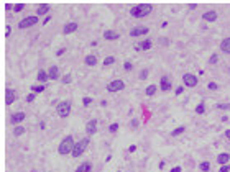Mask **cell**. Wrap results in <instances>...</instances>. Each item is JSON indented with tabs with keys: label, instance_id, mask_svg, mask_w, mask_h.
I'll use <instances>...</instances> for the list:
<instances>
[{
	"label": "cell",
	"instance_id": "6da1fadb",
	"mask_svg": "<svg viewBox=\"0 0 230 172\" xmlns=\"http://www.w3.org/2000/svg\"><path fill=\"white\" fill-rule=\"evenodd\" d=\"M151 10H153L151 3H138L135 7H131L130 15L133 18H145V17H148L151 13Z\"/></svg>",
	"mask_w": 230,
	"mask_h": 172
},
{
	"label": "cell",
	"instance_id": "7a4b0ae2",
	"mask_svg": "<svg viewBox=\"0 0 230 172\" xmlns=\"http://www.w3.org/2000/svg\"><path fill=\"white\" fill-rule=\"evenodd\" d=\"M74 144H76V141L72 138L71 134L69 136H66L58 146V152L61 156H67V154H72V149H74Z\"/></svg>",
	"mask_w": 230,
	"mask_h": 172
},
{
	"label": "cell",
	"instance_id": "3957f363",
	"mask_svg": "<svg viewBox=\"0 0 230 172\" xmlns=\"http://www.w3.org/2000/svg\"><path fill=\"white\" fill-rule=\"evenodd\" d=\"M87 146H89V138H84V139H81V141H76L71 156L72 157H79L81 154H84V151L87 149Z\"/></svg>",
	"mask_w": 230,
	"mask_h": 172
},
{
	"label": "cell",
	"instance_id": "277c9868",
	"mask_svg": "<svg viewBox=\"0 0 230 172\" xmlns=\"http://www.w3.org/2000/svg\"><path fill=\"white\" fill-rule=\"evenodd\" d=\"M56 112H58V115L61 118H67L69 113H71V102H67V100L59 102L58 105H56Z\"/></svg>",
	"mask_w": 230,
	"mask_h": 172
},
{
	"label": "cell",
	"instance_id": "5b68a950",
	"mask_svg": "<svg viewBox=\"0 0 230 172\" xmlns=\"http://www.w3.org/2000/svg\"><path fill=\"white\" fill-rule=\"evenodd\" d=\"M36 23H38V17H36V15H31V17H26V18H23V20H20L18 28H21V30H26V28L35 26Z\"/></svg>",
	"mask_w": 230,
	"mask_h": 172
},
{
	"label": "cell",
	"instance_id": "8992f818",
	"mask_svg": "<svg viewBox=\"0 0 230 172\" xmlns=\"http://www.w3.org/2000/svg\"><path fill=\"white\" fill-rule=\"evenodd\" d=\"M183 84L187 89H192V87H196L197 84H199V79H197V75H194V74H184L183 75Z\"/></svg>",
	"mask_w": 230,
	"mask_h": 172
},
{
	"label": "cell",
	"instance_id": "52a82bcc",
	"mask_svg": "<svg viewBox=\"0 0 230 172\" xmlns=\"http://www.w3.org/2000/svg\"><path fill=\"white\" fill-rule=\"evenodd\" d=\"M125 89V82L122 79H115L109 82V85H107V90L109 92H120V90H123Z\"/></svg>",
	"mask_w": 230,
	"mask_h": 172
},
{
	"label": "cell",
	"instance_id": "ba28073f",
	"mask_svg": "<svg viewBox=\"0 0 230 172\" xmlns=\"http://www.w3.org/2000/svg\"><path fill=\"white\" fill-rule=\"evenodd\" d=\"M95 131H97V120H89L85 123V134H87V138L92 136V134H95Z\"/></svg>",
	"mask_w": 230,
	"mask_h": 172
},
{
	"label": "cell",
	"instance_id": "9c48e42d",
	"mask_svg": "<svg viewBox=\"0 0 230 172\" xmlns=\"http://www.w3.org/2000/svg\"><path fill=\"white\" fill-rule=\"evenodd\" d=\"M148 31H150V28L148 26H135L130 30V36H145V34H148Z\"/></svg>",
	"mask_w": 230,
	"mask_h": 172
},
{
	"label": "cell",
	"instance_id": "30bf717a",
	"mask_svg": "<svg viewBox=\"0 0 230 172\" xmlns=\"http://www.w3.org/2000/svg\"><path fill=\"white\" fill-rule=\"evenodd\" d=\"M13 102H17V92L13 89H5V103L12 105Z\"/></svg>",
	"mask_w": 230,
	"mask_h": 172
},
{
	"label": "cell",
	"instance_id": "8fae6325",
	"mask_svg": "<svg viewBox=\"0 0 230 172\" xmlns=\"http://www.w3.org/2000/svg\"><path fill=\"white\" fill-rule=\"evenodd\" d=\"M159 89L163 90V92H168V90H171L173 89V85H171V80L168 75H161V80H159Z\"/></svg>",
	"mask_w": 230,
	"mask_h": 172
},
{
	"label": "cell",
	"instance_id": "7c38bea8",
	"mask_svg": "<svg viewBox=\"0 0 230 172\" xmlns=\"http://www.w3.org/2000/svg\"><path fill=\"white\" fill-rule=\"evenodd\" d=\"M153 48V41L151 40H141L140 43L137 44V51H148V49H151Z\"/></svg>",
	"mask_w": 230,
	"mask_h": 172
},
{
	"label": "cell",
	"instance_id": "4fadbf2b",
	"mask_svg": "<svg viewBox=\"0 0 230 172\" xmlns=\"http://www.w3.org/2000/svg\"><path fill=\"white\" fill-rule=\"evenodd\" d=\"M77 28H79V25L76 21H69V23H66L64 26H63V33L71 34V33H74V31H77Z\"/></svg>",
	"mask_w": 230,
	"mask_h": 172
},
{
	"label": "cell",
	"instance_id": "5bb4252c",
	"mask_svg": "<svg viewBox=\"0 0 230 172\" xmlns=\"http://www.w3.org/2000/svg\"><path fill=\"white\" fill-rule=\"evenodd\" d=\"M26 118V115H25V112H17V113H13L12 115V118H10V121H12V125H17L18 126L23 120Z\"/></svg>",
	"mask_w": 230,
	"mask_h": 172
},
{
	"label": "cell",
	"instance_id": "9a60e30c",
	"mask_svg": "<svg viewBox=\"0 0 230 172\" xmlns=\"http://www.w3.org/2000/svg\"><path fill=\"white\" fill-rule=\"evenodd\" d=\"M120 38V34L117 31H113V30H105L104 31V40L107 41H117Z\"/></svg>",
	"mask_w": 230,
	"mask_h": 172
},
{
	"label": "cell",
	"instance_id": "2e32d148",
	"mask_svg": "<svg viewBox=\"0 0 230 172\" xmlns=\"http://www.w3.org/2000/svg\"><path fill=\"white\" fill-rule=\"evenodd\" d=\"M202 20L204 21H215L217 20V12L215 10H207V12H204Z\"/></svg>",
	"mask_w": 230,
	"mask_h": 172
},
{
	"label": "cell",
	"instance_id": "e0dca14e",
	"mask_svg": "<svg viewBox=\"0 0 230 172\" xmlns=\"http://www.w3.org/2000/svg\"><path fill=\"white\" fill-rule=\"evenodd\" d=\"M229 161H230L229 152H220V154L217 156V164H220V165H227L229 164Z\"/></svg>",
	"mask_w": 230,
	"mask_h": 172
},
{
	"label": "cell",
	"instance_id": "ac0fdd59",
	"mask_svg": "<svg viewBox=\"0 0 230 172\" xmlns=\"http://www.w3.org/2000/svg\"><path fill=\"white\" fill-rule=\"evenodd\" d=\"M84 64L89 66V67H94L97 64V56H95V54H87L84 58Z\"/></svg>",
	"mask_w": 230,
	"mask_h": 172
},
{
	"label": "cell",
	"instance_id": "d6986e66",
	"mask_svg": "<svg viewBox=\"0 0 230 172\" xmlns=\"http://www.w3.org/2000/svg\"><path fill=\"white\" fill-rule=\"evenodd\" d=\"M48 77H49V80H58L59 79V69L56 66H51L49 69H48Z\"/></svg>",
	"mask_w": 230,
	"mask_h": 172
},
{
	"label": "cell",
	"instance_id": "ffe728a7",
	"mask_svg": "<svg viewBox=\"0 0 230 172\" xmlns=\"http://www.w3.org/2000/svg\"><path fill=\"white\" fill-rule=\"evenodd\" d=\"M76 172H92V164L89 162V161H85V162H82V164L77 165Z\"/></svg>",
	"mask_w": 230,
	"mask_h": 172
},
{
	"label": "cell",
	"instance_id": "44dd1931",
	"mask_svg": "<svg viewBox=\"0 0 230 172\" xmlns=\"http://www.w3.org/2000/svg\"><path fill=\"white\" fill-rule=\"evenodd\" d=\"M49 12V5L48 3H41V5H38V10H36V17H43V15H46ZM48 17V15H46Z\"/></svg>",
	"mask_w": 230,
	"mask_h": 172
},
{
	"label": "cell",
	"instance_id": "7402d4cb",
	"mask_svg": "<svg viewBox=\"0 0 230 172\" xmlns=\"http://www.w3.org/2000/svg\"><path fill=\"white\" fill-rule=\"evenodd\" d=\"M220 49H222L225 54H230V36L220 41Z\"/></svg>",
	"mask_w": 230,
	"mask_h": 172
},
{
	"label": "cell",
	"instance_id": "603a6c76",
	"mask_svg": "<svg viewBox=\"0 0 230 172\" xmlns=\"http://www.w3.org/2000/svg\"><path fill=\"white\" fill-rule=\"evenodd\" d=\"M36 79H38L39 84H46V82L49 80V77H48V71H39L38 75H36Z\"/></svg>",
	"mask_w": 230,
	"mask_h": 172
},
{
	"label": "cell",
	"instance_id": "cb8c5ba5",
	"mask_svg": "<svg viewBox=\"0 0 230 172\" xmlns=\"http://www.w3.org/2000/svg\"><path fill=\"white\" fill-rule=\"evenodd\" d=\"M145 92H146V95H148V97H153V95H155V93L158 92V85L151 84V85L146 87V90H145Z\"/></svg>",
	"mask_w": 230,
	"mask_h": 172
},
{
	"label": "cell",
	"instance_id": "d4e9b609",
	"mask_svg": "<svg viewBox=\"0 0 230 172\" xmlns=\"http://www.w3.org/2000/svg\"><path fill=\"white\" fill-rule=\"evenodd\" d=\"M46 89L45 84H36V85H31V92L33 93H41Z\"/></svg>",
	"mask_w": 230,
	"mask_h": 172
},
{
	"label": "cell",
	"instance_id": "484cf974",
	"mask_svg": "<svg viewBox=\"0 0 230 172\" xmlns=\"http://www.w3.org/2000/svg\"><path fill=\"white\" fill-rule=\"evenodd\" d=\"M199 169H201L202 172H209L210 171V162L209 161H202V162L199 164Z\"/></svg>",
	"mask_w": 230,
	"mask_h": 172
},
{
	"label": "cell",
	"instance_id": "4316f807",
	"mask_svg": "<svg viewBox=\"0 0 230 172\" xmlns=\"http://www.w3.org/2000/svg\"><path fill=\"white\" fill-rule=\"evenodd\" d=\"M196 113L197 115H204V113H205V103H204V102H201V103L196 107Z\"/></svg>",
	"mask_w": 230,
	"mask_h": 172
},
{
	"label": "cell",
	"instance_id": "83f0119b",
	"mask_svg": "<svg viewBox=\"0 0 230 172\" xmlns=\"http://www.w3.org/2000/svg\"><path fill=\"white\" fill-rule=\"evenodd\" d=\"M26 130L25 128H23V126H17V128H15V130H13V134H15V136H21V134H23V133H25Z\"/></svg>",
	"mask_w": 230,
	"mask_h": 172
},
{
	"label": "cell",
	"instance_id": "f1b7e54d",
	"mask_svg": "<svg viewBox=\"0 0 230 172\" xmlns=\"http://www.w3.org/2000/svg\"><path fill=\"white\" fill-rule=\"evenodd\" d=\"M184 131H186V128H184V126H177V128L173 133H171V134H173V136H179V134H183Z\"/></svg>",
	"mask_w": 230,
	"mask_h": 172
},
{
	"label": "cell",
	"instance_id": "f546056e",
	"mask_svg": "<svg viewBox=\"0 0 230 172\" xmlns=\"http://www.w3.org/2000/svg\"><path fill=\"white\" fill-rule=\"evenodd\" d=\"M113 62H115V58H113V56H107L104 59V66H112Z\"/></svg>",
	"mask_w": 230,
	"mask_h": 172
},
{
	"label": "cell",
	"instance_id": "4dcf8cb0",
	"mask_svg": "<svg viewBox=\"0 0 230 172\" xmlns=\"http://www.w3.org/2000/svg\"><path fill=\"white\" fill-rule=\"evenodd\" d=\"M148 74H150L148 69H141V71H140V80H145L146 77H148Z\"/></svg>",
	"mask_w": 230,
	"mask_h": 172
},
{
	"label": "cell",
	"instance_id": "1f68e13d",
	"mask_svg": "<svg viewBox=\"0 0 230 172\" xmlns=\"http://www.w3.org/2000/svg\"><path fill=\"white\" fill-rule=\"evenodd\" d=\"M23 8H25V3H15V5H13V12L18 13V12H21Z\"/></svg>",
	"mask_w": 230,
	"mask_h": 172
},
{
	"label": "cell",
	"instance_id": "d6a6232c",
	"mask_svg": "<svg viewBox=\"0 0 230 172\" xmlns=\"http://www.w3.org/2000/svg\"><path fill=\"white\" fill-rule=\"evenodd\" d=\"M71 80H72L71 74H66L64 77H61V82H63V84H71Z\"/></svg>",
	"mask_w": 230,
	"mask_h": 172
},
{
	"label": "cell",
	"instance_id": "836d02e7",
	"mask_svg": "<svg viewBox=\"0 0 230 172\" xmlns=\"http://www.w3.org/2000/svg\"><path fill=\"white\" fill-rule=\"evenodd\" d=\"M219 62V54H212L209 58V64H217Z\"/></svg>",
	"mask_w": 230,
	"mask_h": 172
},
{
	"label": "cell",
	"instance_id": "e575fe53",
	"mask_svg": "<svg viewBox=\"0 0 230 172\" xmlns=\"http://www.w3.org/2000/svg\"><path fill=\"white\" fill-rule=\"evenodd\" d=\"M109 131H110V133H117L118 131V123H112V125L109 126Z\"/></svg>",
	"mask_w": 230,
	"mask_h": 172
},
{
	"label": "cell",
	"instance_id": "d590c367",
	"mask_svg": "<svg viewBox=\"0 0 230 172\" xmlns=\"http://www.w3.org/2000/svg\"><path fill=\"white\" fill-rule=\"evenodd\" d=\"M92 103V99L91 97H84V99H82V105L84 107H89Z\"/></svg>",
	"mask_w": 230,
	"mask_h": 172
},
{
	"label": "cell",
	"instance_id": "8d00e7d4",
	"mask_svg": "<svg viewBox=\"0 0 230 172\" xmlns=\"http://www.w3.org/2000/svg\"><path fill=\"white\" fill-rule=\"evenodd\" d=\"M35 97H36V93L30 92V93H28V95H26V102H28V103H31L33 100H35Z\"/></svg>",
	"mask_w": 230,
	"mask_h": 172
},
{
	"label": "cell",
	"instance_id": "74e56055",
	"mask_svg": "<svg viewBox=\"0 0 230 172\" xmlns=\"http://www.w3.org/2000/svg\"><path fill=\"white\" fill-rule=\"evenodd\" d=\"M209 90H217V89H219V85H217L215 82H209Z\"/></svg>",
	"mask_w": 230,
	"mask_h": 172
},
{
	"label": "cell",
	"instance_id": "f35d334b",
	"mask_svg": "<svg viewBox=\"0 0 230 172\" xmlns=\"http://www.w3.org/2000/svg\"><path fill=\"white\" fill-rule=\"evenodd\" d=\"M219 172H230V165L227 164V165H222L220 169H219Z\"/></svg>",
	"mask_w": 230,
	"mask_h": 172
},
{
	"label": "cell",
	"instance_id": "ab89813d",
	"mask_svg": "<svg viewBox=\"0 0 230 172\" xmlns=\"http://www.w3.org/2000/svg\"><path fill=\"white\" fill-rule=\"evenodd\" d=\"M131 69H133V64H131L130 61H127L125 62V71H131Z\"/></svg>",
	"mask_w": 230,
	"mask_h": 172
},
{
	"label": "cell",
	"instance_id": "60d3db41",
	"mask_svg": "<svg viewBox=\"0 0 230 172\" xmlns=\"http://www.w3.org/2000/svg\"><path fill=\"white\" fill-rule=\"evenodd\" d=\"M169 172H183V167H179V165H176V167H173Z\"/></svg>",
	"mask_w": 230,
	"mask_h": 172
},
{
	"label": "cell",
	"instance_id": "b9f144b4",
	"mask_svg": "<svg viewBox=\"0 0 230 172\" xmlns=\"http://www.w3.org/2000/svg\"><path fill=\"white\" fill-rule=\"evenodd\" d=\"M217 108H230V103H220V105H217Z\"/></svg>",
	"mask_w": 230,
	"mask_h": 172
},
{
	"label": "cell",
	"instance_id": "7bdbcfd3",
	"mask_svg": "<svg viewBox=\"0 0 230 172\" xmlns=\"http://www.w3.org/2000/svg\"><path fill=\"white\" fill-rule=\"evenodd\" d=\"M10 33H12V28L7 25V26H5V36H10Z\"/></svg>",
	"mask_w": 230,
	"mask_h": 172
},
{
	"label": "cell",
	"instance_id": "ee69618b",
	"mask_svg": "<svg viewBox=\"0 0 230 172\" xmlns=\"http://www.w3.org/2000/svg\"><path fill=\"white\" fill-rule=\"evenodd\" d=\"M183 92H184V87H177L176 89V95H181Z\"/></svg>",
	"mask_w": 230,
	"mask_h": 172
},
{
	"label": "cell",
	"instance_id": "f6af8a7d",
	"mask_svg": "<svg viewBox=\"0 0 230 172\" xmlns=\"http://www.w3.org/2000/svg\"><path fill=\"white\" fill-rule=\"evenodd\" d=\"M135 151H137V146H135V144H131L130 148H128V152H135Z\"/></svg>",
	"mask_w": 230,
	"mask_h": 172
},
{
	"label": "cell",
	"instance_id": "bcb514c9",
	"mask_svg": "<svg viewBox=\"0 0 230 172\" xmlns=\"http://www.w3.org/2000/svg\"><path fill=\"white\" fill-rule=\"evenodd\" d=\"M131 126H133V128H137V126H138V120H131Z\"/></svg>",
	"mask_w": 230,
	"mask_h": 172
},
{
	"label": "cell",
	"instance_id": "7dc6e473",
	"mask_svg": "<svg viewBox=\"0 0 230 172\" xmlns=\"http://www.w3.org/2000/svg\"><path fill=\"white\" fill-rule=\"evenodd\" d=\"M49 20H51V17H49V15H48V17H45V20H43V25H46V23H48Z\"/></svg>",
	"mask_w": 230,
	"mask_h": 172
},
{
	"label": "cell",
	"instance_id": "c3c4849f",
	"mask_svg": "<svg viewBox=\"0 0 230 172\" xmlns=\"http://www.w3.org/2000/svg\"><path fill=\"white\" fill-rule=\"evenodd\" d=\"M64 51H66V49H64V48H61V49H59V51H58V53H56V56H61V54H63V53H64Z\"/></svg>",
	"mask_w": 230,
	"mask_h": 172
},
{
	"label": "cell",
	"instance_id": "681fc988",
	"mask_svg": "<svg viewBox=\"0 0 230 172\" xmlns=\"http://www.w3.org/2000/svg\"><path fill=\"white\" fill-rule=\"evenodd\" d=\"M225 138L230 141V130H227V131H225Z\"/></svg>",
	"mask_w": 230,
	"mask_h": 172
},
{
	"label": "cell",
	"instance_id": "f907efd6",
	"mask_svg": "<svg viewBox=\"0 0 230 172\" xmlns=\"http://www.w3.org/2000/svg\"><path fill=\"white\" fill-rule=\"evenodd\" d=\"M118 172H120V171H118Z\"/></svg>",
	"mask_w": 230,
	"mask_h": 172
}]
</instances>
